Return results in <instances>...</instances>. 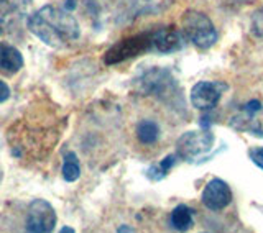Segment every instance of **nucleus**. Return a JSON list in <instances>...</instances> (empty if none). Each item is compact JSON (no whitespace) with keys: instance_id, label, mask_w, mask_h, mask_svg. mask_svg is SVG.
<instances>
[{"instance_id":"1","label":"nucleus","mask_w":263,"mask_h":233,"mask_svg":"<svg viewBox=\"0 0 263 233\" xmlns=\"http://www.w3.org/2000/svg\"><path fill=\"white\" fill-rule=\"evenodd\" d=\"M27 27L38 40L51 48H63L81 35L78 20L68 10H60L53 5H45L30 15Z\"/></svg>"},{"instance_id":"2","label":"nucleus","mask_w":263,"mask_h":233,"mask_svg":"<svg viewBox=\"0 0 263 233\" xmlns=\"http://www.w3.org/2000/svg\"><path fill=\"white\" fill-rule=\"evenodd\" d=\"M135 89L142 95L155 97L164 104H176V97H179L176 79L168 69L163 68H153L140 74L135 79Z\"/></svg>"},{"instance_id":"3","label":"nucleus","mask_w":263,"mask_h":233,"mask_svg":"<svg viewBox=\"0 0 263 233\" xmlns=\"http://www.w3.org/2000/svg\"><path fill=\"white\" fill-rule=\"evenodd\" d=\"M183 31L184 36L201 49H209L217 41V31L211 18L196 10H187L183 15Z\"/></svg>"},{"instance_id":"4","label":"nucleus","mask_w":263,"mask_h":233,"mask_svg":"<svg viewBox=\"0 0 263 233\" xmlns=\"http://www.w3.org/2000/svg\"><path fill=\"white\" fill-rule=\"evenodd\" d=\"M152 46H153V35H150V33H138V35L117 41L112 48L107 49V53L104 56V63L107 66L119 64L122 61L130 60V57H137L146 53Z\"/></svg>"},{"instance_id":"5","label":"nucleus","mask_w":263,"mask_h":233,"mask_svg":"<svg viewBox=\"0 0 263 233\" xmlns=\"http://www.w3.org/2000/svg\"><path fill=\"white\" fill-rule=\"evenodd\" d=\"M214 140V135L205 128L201 131H186L176 143V154L184 161H194L196 158L211 151Z\"/></svg>"},{"instance_id":"6","label":"nucleus","mask_w":263,"mask_h":233,"mask_svg":"<svg viewBox=\"0 0 263 233\" xmlns=\"http://www.w3.org/2000/svg\"><path fill=\"white\" fill-rule=\"evenodd\" d=\"M56 220L58 219L53 205L45 199H35L28 205L25 228L31 233H49L54 230Z\"/></svg>"},{"instance_id":"7","label":"nucleus","mask_w":263,"mask_h":233,"mask_svg":"<svg viewBox=\"0 0 263 233\" xmlns=\"http://www.w3.org/2000/svg\"><path fill=\"white\" fill-rule=\"evenodd\" d=\"M201 199H202V204L208 207L209 210L217 212V210L226 209V207L232 202V190H230L226 181L214 178L205 184Z\"/></svg>"},{"instance_id":"8","label":"nucleus","mask_w":263,"mask_h":233,"mask_svg":"<svg viewBox=\"0 0 263 233\" xmlns=\"http://www.w3.org/2000/svg\"><path fill=\"white\" fill-rule=\"evenodd\" d=\"M222 89H226V86L219 84V82H209V81L197 82L191 89L193 107L197 110H211L212 107L217 105L222 95Z\"/></svg>"},{"instance_id":"9","label":"nucleus","mask_w":263,"mask_h":233,"mask_svg":"<svg viewBox=\"0 0 263 233\" xmlns=\"http://www.w3.org/2000/svg\"><path fill=\"white\" fill-rule=\"evenodd\" d=\"M31 5V0H0V35L18 23Z\"/></svg>"},{"instance_id":"10","label":"nucleus","mask_w":263,"mask_h":233,"mask_svg":"<svg viewBox=\"0 0 263 233\" xmlns=\"http://www.w3.org/2000/svg\"><path fill=\"white\" fill-rule=\"evenodd\" d=\"M152 35H153V46L164 54L179 51L184 45V38L176 30V27H164L160 28L158 31L152 33Z\"/></svg>"},{"instance_id":"11","label":"nucleus","mask_w":263,"mask_h":233,"mask_svg":"<svg viewBox=\"0 0 263 233\" xmlns=\"http://www.w3.org/2000/svg\"><path fill=\"white\" fill-rule=\"evenodd\" d=\"M23 68V56L13 46H0V69L15 74Z\"/></svg>"},{"instance_id":"12","label":"nucleus","mask_w":263,"mask_h":233,"mask_svg":"<svg viewBox=\"0 0 263 233\" xmlns=\"http://www.w3.org/2000/svg\"><path fill=\"white\" fill-rule=\"evenodd\" d=\"M171 225L179 231H186L193 227V210L187 205H178L171 212Z\"/></svg>"},{"instance_id":"13","label":"nucleus","mask_w":263,"mask_h":233,"mask_svg":"<svg viewBox=\"0 0 263 233\" xmlns=\"http://www.w3.org/2000/svg\"><path fill=\"white\" fill-rule=\"evenodd\" d=\"M137 137L143 145H153L160 137V127L153 120H142L137 125Z\"/></svg>"},{"instance_id":"14","label":"nucleus","mask_w":263,"mask_h":233,"mask_svg":"<svg viewBox=\"0 0 263 233\" xmlns=\"http://www.w3.org/2000/svg\"><path fill=\"white\" fill-rule=\"evenodd\" d=\"M63 178L64 181L68 182H74L78 181L79 176H81V166H79V160L78 156L74 153H68L64 156V163H63Z\"/></svg>"},{"instance_id":"15","label":"nucleus","mask_w":263,"mask_h":233,"mask_svg":"<svg viewBox=\"0 0 263 233\" xmlns=\"http://www.w3.org/2000/svg\"><path fill=\"white\" fill-rule=\"evenodd\" d=\"M252 31L258 38H263V8L257 10L252 16Z\"/></svg>"},{"instance_id":"16","label":"nucleus","mask_w":263,"mask_h":233,"mask_svg":"<svg viewBox=\"0 0 263 233\" xmlns=\"http://www.w3.org/2000/svg\"><path fill=\"white\" fill-rule=\"evenodd\" d=\"M166 171H164L160 164H155V166H152L150 169H148V178H150L152 181H161V179H164L166 178Z\"/></svg>"},{"instance_id":"17","label":"nucleus","mask_w":263,"mask_h":233,"mask_svg":"<svg viewBox=\"0 0 263 233\" xmlns=\"http://www.w3.org/2000/svg\"><path fill=\"white\" fill-rule=\"evenodd\" d=\"M178 158H179V156H178L176 153H173V154H170V156L164 158V160L160 163V166H161V168H163L164 171H166V172H170V169L176 164V160H178Z\"/></svg>"},{"instance_id":"18","label":"nucleus","mask_w":263,"mask_h":233,"mask_svg":"<svg viewBox=\"0 0 263 233\" xmlns=\"http://www.w3.org/2000/svg\"><path fill=\"white\" fill-rule=\"evenodd\" d=\"M250 158L255 164L263 169V148H253L250 151Z\"/></svg>"},{"instance_id":"19","label":"nucleus","mask_w":263,"mask_h":233,"mask_svg":"<svg viewBox=\"0 0 263 233\" xmlns=\"http://www.w3.org/2000/svg\"><path fill=\"white\" fill-rule=\"evenodd\" d=\"M260 109H261V104L258 101H250L245 105V113H247V116H253Z\"/></svg>"},{"instance_id":"20","label":"nucleus","mask_w":263,"mask_h":233,"mask_svg":"<svg viewBox=\"0 0 263 233\" xmlns=\"http://www.w3.org/2000/svg\"><path fill=\"white\" fill-rule=\"evenodd\" d=\"M8 97H10V89L4 81H0V104L8 101Z\"/></svg>"},{"instance_id":"21","label":"nucleus","mask_w":263,"mask_h":233,"mask_svg":"<svg viewBox=\"0 0 263 233\" xmlns=\"http://www.w3.org/2000/svg\"><path fill=\"white\" fill-rule=\"evenodd\" d=\"M64 7H66V10H74V8H76V0H66Z\"/></svg>"},{"instance_id":"22","label":"nucleus","mask_w":263,"mask_h":233,"mask_svg":"<svg viewBox=\"0 0 263 233\" xmlns=\"http://www.w3.org/2000/svg\"><path fill=\"white\" fill-rule=\"evenodd\" d=\"M117 231H134V228H130V227H119Z\"/></svg>"},{"instance_id":"23","label":"nucleus","mask_w":263,"mask_h":233,"mask_svg":"<svg viewBox=\"0 0 263 233\" xmlns=\"http://www.w3.org/2000/svg\"><path fill=\"white\" fill-rule=\"evenodd\" d=\"M66 231L72 233V231H74V228H71V227H63V228H61V233H66Z\"/></svg>"}]
</instances>
